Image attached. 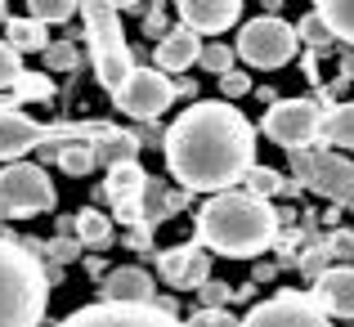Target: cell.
I'll return each mask as SVG.
<instances>
[{
	"label": "cell",
	"mask_w": 354,
	"mask_h": 327,
	"mask_svg": "<svg viewBox=\"0 0 354 327\" xmlns=\"http://www.w3.org/2000/svg\"><path fill=\"white\" fill-rule=\"evenodd\" d=\"M171 175L184 193H229L256 166V126L225 99H198L171 121L162 139Z\"/></svg>",
	"instance_id": "1"
},
{
	"label": "cell",
	"mask_w": 354,
	"mask_h": 327,
	"mask_svg": "<svg viewBox=\"0 0 354 327\" xmlns=\"http://www.w3.org/2000/svg\"><path fill=\"white\" fill-rule=\"evenodd\" d=\"M278 238V211L251 193H216L193 216V242L207 251H220L229 260H251L269 251Z\"/></svg>",
	"instance_id": "2"
},
{
	"label": "cell",
	"mask_w": 354,
	"mask_h": 327,
	"mask_svg": "<svg viewBox=\"0 0 354 327\" xmlns=\"http://www.w3.org/2000/svg\"><path fill=\"white\" fill-rule=\"evenodd\" d=\"M50 310V269L23 251V242L0 238V327H41Z\"/></svg>",
	"instance_id": "3"
},
{
	"label": "cell",
	"mask_w": 354,
	"mask_h": 327,
	"mask_svg": "<svg viewBox=\"0 0 354 327\" xmlns=\"http://www.w3.org/2000/svg\"><path fill=\"white\" fill-rule=\"evenodd\" d=\"M108 121H32L18 108H0V162H23L27 153H54L63 144H99L108 135Z\"/></svg>",
	"instance_id": "4"
},
{
	"label": "cell",
	"mask_w": 354,
	"mask_h": 327,
	"mask_svg": "<svg viewBox=\"0 0 354 327\" xmlns=\"http://www.w3.org/2000/svg\"><path fill=\"white\" fill-rule=\"evenodd\" d=\"M81 18H86V36H90V54H95V77L108 95H117L130 81V72L139 68L135 54H130L126 36H121V14L108 0H86L81 5Z\"/></svg>",
	"instance_id": "5"
},
{
	"label": "cell",
	"mask_w": 354,
	"mask_h": 327,
	"mask_svg": "<svg viewBox=\"0 0 354 327\" xmlns=\"http://www.w3.org/2000/svg\"><path fill=\"white\" fill-rule=\"evenodd\" d=\"M59 193H54V180L45 175V166L32 162H9L0 166V220H32L54 211Z\"/></svg>",
	"instance_id": "6"
},
{
	"label": "cell",
	"mask_w": 354,
	"mask_h": 327,
	"mask_svg": "<svg viewBox=\"0 0 354 327\" xmlns=\"http://www.w3.org/2000/svg\"><path fill=\"white\" fill-rule=\"evenodd\" d=\"M296 27L278 14H260L251 23H242L238 41H234V54L251 68H283V63L296 59Z\"/></svg>",
	"instance_id": "7"
},
{
	"label": "cell",
	"mask_w": 354,
	"mask_h": 327,
	"mask_svg": "<svg viewBox=\"0 0 354 327\" xmlns=\"http://www.w3.org/2000/svg\"><path fill=\"white\" fill-rule=\"evenodd\" d=\"M292 157V171L301 175L305 189L323 193V198L341 202V207H354V166L337 153H323V148H301Z\"/></svg>",
	"instance_id": "8"
},
{
	"label": "cell",
	"mask_w": 354,
	"mask_h": 327,
	"mask_svg": "<svg viewBox=\"0 0 354 327\" xmlns=\"http://www.w3.org/2000/svg\"><path fill=\"white\" fill-rule=\"evenodd\" d=\"M319 121H323V108L314 104V99H278V104L265 112L260 130H265L278 148L301 153V148H310L314 139H319Z\"/></svg>",
	"instance_id": "9"
},
{
	"label": "cell",
	"mask_w": 354,
	"mask_h": 327,
	"mask_svg": "<svg viewBox=\"0 0 354 327\" xmlns=\"http://www.w3.org/2000/svg\"><path fill=\"white\" fill-rule=\"evenodd\" d=\"M113 104L135 121H157L175 104V86H171V77H162L157 68H135L130 81L113 95Z\"/></svg>",
	"instance_id": "10"
},
{
	"label": "cell",
	"mask_w": 354,
	"mask_h": 327,
	"mask_svg": "<svg viewBox=\"0 0 354 327\" xmlns=\"http://www.w3.org/2000/svg\"><path fill=\"white\" fill-rule=\"evenodd\" d=\"M59 327H189L184 319L157 310V305H108V301H95V305H81L72 310Z\"/></svg>",
	"instance_id": "11"
},
{
	"label": "cell",
	"mask_w": 354,
	"mask_h": 327,
	"mask_svg": "<svg viewBox=\"0 0 354 327\" xmlns=\"http://www.w3.org/2000/svg\"><path fill=\"white\" fill-rule=\"evenodd\" d=\"M242 327H332V319L310 301V292H278L269 301L251 305Z\"/></svg>",
	"instance_id": "12"
},
{
	"label": "cell",
	"mask_w": 354,
	"mask_h": 327,
	"mask_svg": "<svg viewBox=\"0 0 354 327\" xmlns=\"http://www.w3.org/2000/svg\"><path fill=\"white\" fill-rule=\"evenodd\" d=\"M157 269L171 287H184V292H198L202 283L211 278V256L198 247V242H184V247L157 251Z\"/></svg>",
	"instance_id": "13"
},
{
	"label": "cell",
	"mask_w": 354,
	"mask_h": 327,
	"mask_svg": "<svg viewBox=\"0 0 354 327\" xmlns=\"http://www.w3.org/2000/svg\"><path fill=\"white\" fill-rule=\"evenodd\" d=\"M310 301L328 319H354V265H332L314 278Z\"/></svg>",
	"instance_id": "14"
},
{
	"label": "cell",
	"mask_w": 354,
	"mask_h": 327,
	"mask_svg": "<svg viewBox=\"0 0 354 327\" xmlns=\"http://www.w3.org/2000/svg\"><path fill=\"white\" fill-rule=\"evenodd\" d=\"M180 27H189L193 36H220L242 18L238 0H180Z\"/></svg>",
	"instance_id": "15"
},
{
	"label": "cell",
	"mask_w": 354,
	"mask_h": 327,
	"mask_svg": "<svg viewBox=\"0 0 354 327\" xmlns=\"http://www.w3.org/2000/svg\"><path fill=\"white\" fill-rule=\"evenodd\" d=\"M104 301L108 305H153L157 301V283L148 269L139 265H117L104 274Z\"/></svg>",
	"instance_id": "16"
},
{
	"label": "cell",
	"mask_w": 354,
	"mask_h": 327,
	"mask_svg": "<svg viewBox=\"0 0 354 327\" xmlns=\"http://www.w3.org/2000/svg\"><path fill=\"white\" fill-rule=\"evenodd\" d=\"M153 59H157V72H184V68H193V63L202 59V36H193L189 27H171V32L157 41V50H153Z\"/></svg>",
	"instance_id": "17"
},
{
	"label": "cell",
	"mask_w": 354,
	"mask_h": 327,
	"mask_svg": "<svg viewBox=\"0 0 354 327\" xmlns=\"http://www.w3.org/2000/svg\"><path fill=\"white\" fill-rule=\"evenodd\" d=\"M5 45L18 54V59H23V54H45V50H50V27H41L36 18H27V14H9Z\"/></svg>",
	"instance_id": "18"
},
{
	"label": "cell",
	"mask_w": 354,
	"mask_h": 327,
	"mask_svg": "<svg viewBox=\"0 0 354 327\" xmlns=\"http://www.w3.org/2000/svg\"><path fill=\"white\" fill-rule=\"evenodd\" d=\"M144 184H148V171L139 162H126V166H113L104 180V198L121 207V202H139L144 198Z\"/></svg>",
	"instance_id": "19"
},
{
	"label": "cell",
	"mask_w": 354,
	"mask_h": 327,
	"mask_svg": "<svg viewBox=\"0 0 354 327\" xmlns=\"http://www.w3.org/2000/svg\"><path fill=\"white\" fill-rule=\"evenodd\" d=\"M95 148V166H104V171H113V166H126V162H139V144H135V135L130 130H108L99 144H90Z\"/></svg>",
	"instance_id": "20"
},
{
	"label": "cell",
	"mask_w": 354,
	"mask_h": 327,
	"mask_svg": "<svg viewBox=\"0 0 354 327\" xmlns=\"http://www.w3.org/2000/svg\"><path fill=\"white\" fill-rule=\"evenodd\" d=\"M319 139L332 148H350L354 153V99L350 104H332L319 121Z\"/></svg>",
	"instance_id": "21"
},
{
	"label": "cell",
	"mask_w": 354,
	"mask_h": 327,
	"mask_svg": "<svg viewBox=\"0 0 354 327\" xmlns=\"http://www.w3.org/2000/svg\"><path fill=\"white\" fill-rule=\"evenodd\" d=\"M314 14H319V23L332 32V41L354 45V0H319Z\"/></svg>",
	"instance_id": "22"
},
{
	"label": "cell",
	"mask_w": 354,
	"mask_h": 327,
	"mask_svg": "<svg viewBox=\"0 0 354 327\" xmlns=\"http://www.w3.org/2000/svg\"><path fill=\"white\" fill-rule=\"evenodd\" d=\"M77 242H81V247H90V251L108 247V242H113V216H104L99 207L77 211Z\"/></svg>",
	"instance_id": "23"
},
{
	"label": "cell",
	"mask_w": 354,
	"mask_h": 327,
	"mask_svg": "<svg viewBox=\"0 0 354 327\" xmlns=\"http://www.w3.org/2000/svg\"><path fill=\"white\" fill-rule=\"evenodd\" d=\"M54 162L63 166V175H77V180L99 171V166H95V148H90V144H63Z\"/></svg>",
	"instance_id": "24"
},
{
	"label": "cell",
	"mask_w": 354,
	"mask_h": 327,
	"mask_svg": "<svg viewBox=\"0 0 354 327\" xmlns=\"http://www.w3.org/2000/svg\"><path fill=\"white\" fill-rule=\"evenodd\" d=\"M72 14H81L77 0H27V18H36L41 27H50V23H68Z\"/></svg>",
	"instance_id": "25"
},
{
	"label": "cell",
	"mask_w": 354,
	"mask_h": 327,
	"mask_svg": "<svg viewBox=\"0 0 354 327\" xmlns=\"http://www.w3.org/2000/svg\"><path fill=\"white\" fill-rule=\"evenodd\" d=\"M283 189V180H278V171H269V166H251L247 175H242V193H251V198H260V202H269L274 193Z\"/></svg>",
	"instance_id": "26"
},
{
	"label": "cell",
	"mask_w": 354,
	"mask_h": 327,
	"mask_svg": "<svg viewBox=\"0 0 354 327\" xmlns=\"http://www.w3.org/2000/svg\"><path fill=\"white\" fill-rule=\"evenodd\" d=\"M234 63H238V54H234V45H202V59H198V68L202 72H211V77H229L234 72Z\"/></svg>",
	"instance_id": "27"
},
{
	"label": "cell",
	"mask_w": 354,
	"mask_h": 327,
	"mask_svg": "<svg viewBox=\"0 0 354 327\" xmlns=\"http://www.w3.org/2000/svg\"><path fill=\"white\" fill-rule=\"evenodd\" d=\"M198 301H202V310H225V305L234 301V283H220V278H207V283L198 287Z\"/></svg>",
	"instance_id": "28"
},
{
	"label": "cell",
	"mask_w": 354,
	"mask_h": 327,
	"mask_svg": "<svg viewBox=\"0 0 354 327\" xmlns=\"http://www.w3.org/2000/svg\"><path fill=\"white\" fill-rule=\"evenodd\" d=\"M296 41H310L314 50H328V45H332V32H328V27L319 23V14L310 9V14L301 18V27H296Z\"/></svg>",
	"instance_id": "29"
},
{
	"label": "cell",
	"mask_w": 354,
	"mask_h": 327,
	"mask_svg": "<svg viewBox=\"0 0 354 327\" xmlns=\"http://www.w3.org/2000/svg\"><path fill=\"white\" fill-rule=\"evenodd\" d=\"M41 59H45L50 72H72V68H77V50H72L68 41H50V50H45Z\"/></svg>",
	"instance_id": "30"
},
{
	"label": "cell",
	"mask_w": 354,
	"mask_h": 327,
	"mask_svg": "<svg viewBox=\"0 0 354 327\" xmlns=\"http://www.w3.org/2000/svg\"><path fill=\"white\" fill-rule=\"evenodd\" d=\"M18 81H23V59L0 41V90H14Z\"/></svg>",
	"instance_id": "31"
},
{
	"label": "cell",
	"mask_w": 354,
	"mask_h": 327,
	"mask_svg": "<svg viewBox=\"0 0 354 327\" xmlns=\"http://www.w3.org/2000/svg\"><path fill=\"white\" fill-rule=\"evenodd\" d=\"M41 251L54 260V265H72L81 256V242L77 238H54V242H41Z\"/></svg>",
	"instance_id": "32"
},
{
	"label": "cell",
	"mask_w": 354,
	"mask_h": 327,
	"mask_svg": "<svg viewBox=\"0 0 354 327\" xmlns=\"http://www.w3.org/2000/svg\"><path fill=\"white\" fill-rule=\"evenodd\" d=\"M242 95H251V77L247 72H229V77H220V99L225 104H234V99H242Z\"/></svg>",
	"instance_id": "33"
},
{
	"label": "cell",
	"mask_w": 354,
	"mask_h": 327,
	"mask_svg": "<svg viewBox=\"0 0 354 327\" xmlns=\"http://www.w3.org/2000/svg\"><path fill=\"white\" fill-rule=\"evenodd\" d=\"M189 327H242V319H234L229 310H198L189 319Z\"/></svg>",
	"instance_id": "34"
},
{
	"label": "cell",
	"mask_w": 354,
	"mask_h": 327,
	"mask_svg": "<svg viewBox=\"0 0 354 327\" xmlns=\"http://www.w3.org/2000/svg\"><path fill=\"white\" fill-rule=\"evenodd\" d=\"M126 247H130V251H135V247L148 251V247H153V224H135V229L126 233Z\"/></svg>",
	"instance_id": "35"
},
{
	"label": "cell",
	"mask_w": 354,
	"mask_h": 327,
	"mask_svg": "<svg viewBox=\"0 0 354 327\" xmlns=\"http://www.w3.org/2000/svg\"><path fill=\"white\" fill-rule=\"evenodd\" d=\"M18 95H50V81H45V77H36V81H27V72H23V81H18Z\"/></svg>",
	"instance_id": "36"
},
{
	"label": "cell",
	"mask_w": 354,
	"mask_h": 327,
	"mask_svg": "<svg viewBox=\"0 0 354 327\" xmlns=\"http://www.w3.org/2000/svg\"><path fill=\"white\" fill-rule=\"evenodd\" d=\"M9 23V5H5V0H0V27H5Z\"/></svg>",
	"instance_id": "37"
}]
</instances>
